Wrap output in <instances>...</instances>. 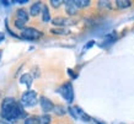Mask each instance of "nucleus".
Masks as SVG:
<instances>
[{
	"instance_id": "nucleus-8",
	"label": "nucleus",
	"mask_w": 134,
	"mask_h": 124,
	"mask_svg": "<svg viewBox=\"0 0 134 124\" xmlns=\"http://www.w3.org/2000/svg\"><path fill=\"white\" fill-rule=\"evenodd\" d=\"M16 20H20L25 24L29 21V14L26 12L25 9H17L16 10Z\"/></svg>"
},
{
	"instance_id": "nucleus-19",
	"label": "nucleus",
	"mask_w": 134,
	"mask_h": 124,
	"mask_svg": "<svg viewBox=\"0 0 134 124\" xmlns=\"http://www.w3.org/2000/svg\"><path fill=\"white\" fill-rule=\"evenodd\" d=\"M14 25H15V27L16 28H20V30H25V22H22V21L20 20H15V22H14Z\"/></svg>"
},
{
	"instance_id": "nucleus-1",
	"label": "nucleus",
	"mask_w": 134,
	"mask_h": 124,
	"mask_svg": "<svg viewBox=\"0 0 134 124\" xmlns=\"http://www.w3.org/2000/svg\"><path fill=\"white\" fill-rule=\"evenodd\" d=\"M20 103L24 107H33L37 103V93L35 91H26L22 93Z\"/></svg>"
},
{
	"instance_id": "nucleus-6",
	"label": "nucleus",
	"mask_w": 134,
	"mask_h": 124,
	"mask_svg": "<svg viewBox=\"0 0 134 124\" xmlns=\"http://www.w3.org/2000/svg\"><path fill=\"white\" fill-rule=\"evenodd\" d=\"M64 4L66 5L65 6V11H66V14L69 16H74L77 12V8H76V5L74 4V1H64Z\"/></svg>"
},
{
	"instance_id": "nucleus-25",
	"label": "nucleus",
	"mask_w": 134,
	"mask_h": 124,
	"mask_svg": "<svg viewBox=\"0 0 134 124\" xmlns=\"http://www.w3.org/2000/svg\"><path fill=\"white\" fill-rule=\"evenodd\" d=\"M91 46H93V41H92V42H89V43L86 44V48H90Z\"/></svg>"
},
{
	"instance_id": "nucleus-9",
	"label": "nucleus",
	"mask_w": 134,
	"mask_h": 124,
	"mask_svg": "<svg viewBox=\"0 0 134 124\" xmlns=\"http://www.w3.org/2000/svg\"><path fill=\"white\" fill-rule=\"evenodd\" d=\"M20 82L21 84H25L30 88L31 85H32V76L30 75V74H24V75L20 77Z\"/></svg>"
},
{
	"instance_id": "nucleus-5",
	"label": "nucleus",
	"mask_w": 134,
	"mask_h": 124,
	"mask_svg": "<svg viewBox=\"0 0 134 124\" xmlns=\"http://www.w3.org/2000/svg\"><path fill=\"white\" fill-rule=\"evenodd\" d=\"M40 106H41L42 111L43 112H51V111H53L54 109V104H53V102L49 98H47V97L42 96L41 98H40Z\"/></svg>"
},
{
	"instance_id": "nucleus-24",
	"label": "nucleus",
	"mask_w": 134,
	"mask_h": 124,
	"mask_svg": "<svg viewBox=\"0 0 134 124\" xmlns=\"http://www.w3.org/2000/svg\"><path fill=\"white\" fill-rule=\"evenodd\" d=\"M1 5H5V6H9V5H11L10 1H1Z\"/></svg>"
},
{
	"instance_id": "nucleus-29",
	"label": "nucleus",
	"mask_w": 134,
	"mask_h": 124,
	"mask_svg": "<svg viewBox=\"0 0 134 124\" xmlns=\"http://www.w3.org/2000/svg\"><path fill=\"white\" fill-rule=\"evenodd\" d=\"M1 54H3V50H0V58H1Z\"/></svg>"
},
{
	"instance_id": "nucleus-21",
	"label": "nucleus",
	"mask_w": 134,
	"mask_h": 124,
	"mask_svg": "<svg viewBox=\"0 0 134 124\" xmlns=\"http://www.w3.org/2000/svg\"><path fill=\"white\" fill-rule=\"evenodd\" d=\"M69 113L71 114V116H73V118H75V119H76L77 117H79L76 113H75V109H74V108H71V107H69Z\"/></svg>"
},
{
	"instance_id": "nucleus-13",
	"label": "nucleus",
	"mask_w": 134,
	"mask_h": 124,
	"mask_svg": "<svg viewBox=\"0 0 134 124\" xmlns=\"http://www.w3.org/2000/svg\"><path fill=\"white\" fill-rule=\"evenodd\" d=\"M74 4L76 5L77 9H80V8H86V6H89L90 1L89 0H75V1H74Z\"/></svg>"
},
{
	"instance_id": "nucleus-12",
	"label": "nucleus",
	"mask_w": 134,
	"mask_h": 124,
	"mask_svg": "<svg viewBox=\"0 0 134 124\" xmlns=\"http://www.w3.org/2000/svg\"><path fill=\"white\" fill-rule=\"evenodd\" d=\"M116 4H117V6L119 9H127L132 5L130 1H128V0H118V1H116Z\"/></svg>"
},
{
	"instance_id": "nucleus-2",
	"label": "nucleus",
	"mask_w": 134,
	"mask_h": 124,
	"mask_svg": "<svg viewBox=\"0 0 134 124\" xmlns=\"http://www.w3.org/2000/svg\"><path fill=\"white\" fill-rule=\"evenodd\" d=\"M59 92L62 93V96L65 101H68L69 103H71L74 100V91H73V85L71 82H65L62 85V87L59 88Z\"/></svg>"
},
{
	"instance_id": "nucleus-27",
	"label": "nucleus",
	"mask_w": 134,
	"mask_h": 124,
	"mask_svg": "<svg viewBox=\"0 0 134 124\" xmlns=\"http://www.w3.org/2000/svg\"><path fill=\"white\" fill-rule=\"evenodd\" d=\"M4 33H0V42H1V41H3V40H4Z\"/></svg>"
},
{
	"instance_id": "nucleus-23",
	"label": "nucleus",
	"mask_w": 134,
	"mask_h": 124,
	"mask_svg": "<svg viewBox=\"0 0 134 124\" xmlns=\"http://www.w3.org/2000/svg\"><path fill=\"white\" fill-rule=\"evenodd\" d=\"M68 72H69V75L71 76V77H74V79L76 77V74H75V72H74L73 70H70V69H69V70H68Z\"/></svg>"
},
{
	"instance_id": "nucleus-22",
	"label": "nucleus",
	"mask_w": 134,
	"mask_h": 124,
	"mask_svg": "<svg viewBox=\"0 0 134 124\" xmlns=\"http://www.w3.org/2000/svg\"><path fill=\"white\" fill-rule=\"evenodd\" d=\"M0 124H12V122H9V120L1 118V119H0Z\"/></svg>"
},
{
	"instance_id": "nucleus-7",
	"label": "nucleus",
	"mask_w": 134,
	"mask_h": 124,
	"mask_svg": "<svg viewBox=\"0 0 134 124\" xmlns=\"http://www.w3.org/2000/svg\"><path fill=\"white\" fill-rule=\"evenodd\" d=\"M42 8H43V4H42L41 1H37L35 4L31 5V8H30V14H31V16H37L40 12L42 11Z\"/></svg>"
},
{
	"instance_id": "nucleus-15",
	"label": "nucleus",
	"mask_w": 134,
	"mask_h": 124,
	"mask_svg": "<svg viewBox=\"0 0 134 124\" xmlns=\"http://www.w3.org/2000/svg\"><path fill=\"white\" fill-rule=\"evenodd\" d=\"M52 24L54 26H63L65 24V19H63V17H55V19L52 20Z\"/></svg>"
},
{
	"instance_id": "nucleus-3",
	"label": "nucleus",
	"mask_w": 134,
	"mask_h": 124,
	"mask_svg": "<svg viewBox=\"0 0 134 124\" xmlns=\"http://www.w3.org/2000/svg\"><path fill=\"white\" fill-rule=\"evenodd\" d=\"M43 36V33L40 32V31H37L35 28L32 27H27L22 30V35L21 37L25 38V40H31V41H35V40H38V38H41Z\"/></svg>"
},
{
	"instance_id": "nucleus-10",
	"label": "nucleus",
	"mask_w": 134,
	"mask_h": 124,
	"mask_svg": "<svg viewBox=\"0 0 134 124\" xmlns=\"http://www.w3.org/2000/svg\"><path fill=\"white\" fill-rule=\"evenodd\" d=\"M51 116L49 114H42L38 117V124H51Z\"/></svg>"
},
{
	"instance_id": "nucleus-4",
	"label": "nucleus",
	"mask_w": 134,
	"mask_h": 124,
	"mask_svg": "<svg viewBox=\"0 0 134 124\" xmlns=\"http://www.w3.org/2000/svg\"><path fill=\"white\" fill-rule=\"evenodd\" d=\"M15 103H16V101H15V98H12V97H6V98L3 100V102H1V117L3 118H5L10 113L11 108L14 107Z\"/></svg>"
},
{
	"instance_id": "nucleus-28",
	"label": "nucleus",
	"mask_w": 134,
	"mask_h": 124,
	"mask_svg": "<svg viewBox=\"0 0 134 124\" xmlns=\"http://www.w3.org/2000/svg\"><path fill=\"white\" fill-rule=\"evenodd\" d=\"M93 120H95V122H96V123H97V124H103V123H102V122H98L97 119H93Z\"/></svg>"
},
{
	"instance_id": "nucleus-26",
	"label": "nucleus",
	"mask_w": 134,
	"mask_h": 124,
	"mask_svg": "<svg viewBox=\"0 0 134 124\" xmlns=\"http://www.w3.org/2000/svg\"><path fill=\"white\" fill-rule=\"evenodd\" d=\"M26 3H27V0H20L19 1V4H26Z\"/></svg>"
},
{
	"instance_id": "nucleus-20",
	"label": "nucleus",
	"mask_w": 134,
	"mask_h": 124,
	"mask_svg": "<svg viewBox=\"0 0 134 124\" xmlns=\"http://www.w3.org/2000/svg\"><path fill=\"white\" fill-rule=\"evenodd\" d=\"M52 33H55V35H64V33H68V31L65 30H62V28H58V30H51Z\"/></svg>"
},
{
	"instance_id": "nucleus-17",
	"label": "nucleus",
	"mask_w": 134,
	"mask_h": 124,
	"mask_svg": "<svg viewBox=\"0 0 134 124\" xmlns=\"http://www.w3.org/2000/svg\"><path fill=\"white\" fill-rule=\"evenodd\" d=\"M25 124H38V117H29L25 120Z\"/></svg>"
},
{
	"instance_id": "nucleus-14",
	"label": "nucleus",
	"mask_w": 134,
	"mask_h": 124,
	"mask_svg": "<svg viewBox=\"0 0 134 124\" xmlns=\"http://www.w3.org/2000/svg\"><path fill=\"white\" fill-rule=\"evenodd\" d=\"M75 111H76V112H77V114H79V117H80V118H81L82 120H86V122H89V120L91 119V118H90V117L87 116V114H86L85 112H82V111H81V109H80V108H79V107H76V108H75Z\"/></svg>"
},
{
	"instance_id": "nucleus-18",
	"label": "nucleus",
	"mask_w": 134,
	"mask_h": 124,
	"mask_svg": "<svg viewBox=\"0 0 134 124\" xmlns=\"http://www.w3.org/2000/svg\"><path fill=\"white\" fill-rule=\"evenodd\" d=\"M63 4H64V1H62V0H51V5H52L54 9H58Z\"/></svg>"
},
{
	"instance_id": "nucleus-11",
	"label": "nucleus",
	"mask_w": 134,
	"mask_h": 124,
	"mask_svg": "<svg viewBox=\"0 0 134 124\" xmlns=\"http://www.w3.org/2000/svg\"><path fill=\"white\" fill-rule=\"evenodd\" d=\"M42 19H43L44 22H48L51 20V15H49L48 6L47 5H43V8H42Z\"/></svg>"
},
{
	"instance_id": "nucleus-16",
	"label": "nucleus",
	"mask_w": 134,
	"mask_h": 124,
	"mask_svg": "<svg viewBox=\"0 0 134 124\" xmlns=\"http://www.w3.org/2000/svg\"><path fill=\"white\" fill-rule=\"evenodd\" d=\"M54 113L57 114V116H64L65 114V109L62 106H54Z\"/></svg>"
}]
</instances>
